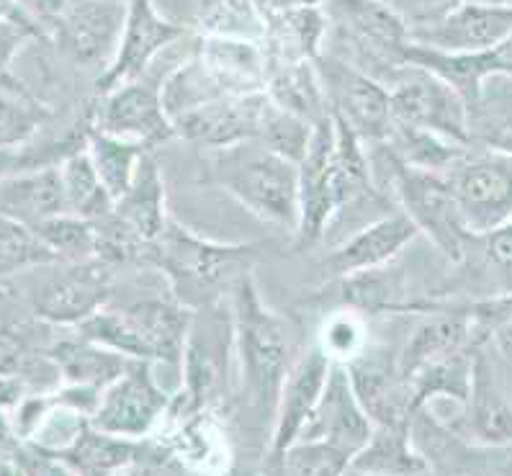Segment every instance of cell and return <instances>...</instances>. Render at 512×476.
I'll use <instances>...</instances> for the list:
<instances>
[{
  "mask_svg": "<svg viewBox=\"0 0 512 476\" xmlns=\"http://www.w3.org/2000/svg\"><path fill=\"white\" fill-rule=\"evenodd\" d=\"M19 6L37 24V29L42 31V39H47L49 26L55 24L62 13H65V8L70 6V0H19Z\"/></svg>",
  "mask_w": 512,
  "mask_h": 476,
  "instance_id": "51",
  "label": "cell"
},
{
  "mask_svg": "<svg viewBox=\"0 0 512 476\" xmlns=\"http://www.w3.org/2000/svg\"><path fill=\"white\" fill-rule=\"evenodd\" d=\"M479 242L484 245L489 266L500 276L502 291H512V217L479 237Z\"/></svg>",
  "mask_w": 512,
  "mask_h": 476,
  "instance_id": "47",
  "label": "cell"
},
{
  "mask_svg": "<svg viewBox=\"0 0 512 476\" xmlns=\"http://www.w3.org/2000/svg\"><path fill=\"white\" fill-rule=\"evenodd\" d=\"M60 170L70 214L96 222V219L114 211V196L109 193L101 175H98L88 150H80L67 157V160H62Z\"/></svg>",
  "mask_w": 512,
  "mask_h": 476,
  "instance_id": "38",
  "label": "cell"
},
{
  "mask_svg": "<svg viewBox=\"0 0 512 476\" xmlns=\"http://www.w3.org/2000/svg\"><path fill=\"white\" fill-rule=\"evenodd\" d=\"M266 93L281 109L309 121V124H320L322 119L332 116L330 98H327L314 60L271 67Z\"/></svg>",
  "mask_w": 512,
  "mask_h": 476,
  "instance_id": "34",
  "label": "cell"
},
{
  "mask_svg": "<svg viewBox=\"0 0 512 476\" xmlns=\"http://www.w3.org/2000/svg\"><path fill=\"white\" fill-rule=\"evenodd\" d=\"M386 3L397 8L407 24L420 26L430 24V21H438L440 16H446L448 11L461 6L464 0H386Z\"/></svg>",
  "mask_w": 512,
  "mask_h": 476,
  "instance_id": "48",
  "label": "cell"
},
{
  "mask_svg": "<svg viewBox=\"0 0 512 476\" xmlns=\"http://www.w3.org/2000/svg\"><path fill=\"white\" fill-rule=\"evenodd\" d=\"M170 394L157 386L150 361H137L101 392L98 407L88 420L121 438H147L170 407Z\"/></svg>",
  "mask_w": 512,
  "mask_h": 476,
  "instance_id": "14",
  "label": "cell"
},
{
  "mask_svg": "<svg viewBox=\"0 0 512 476\" xmlns=\"http://www.w3.org/2000/svg\"><path fill=\"white\" fill-rule=\"evenodd\" d=\"M266 29L260 44L266 49L268 65H289V62H312L322 55L327 39V13L320 6L281 8L263 13Z\"/></svg>",
  "mask_w": 512,
  "mask_h": 476,
  "instance_id": "27",
  "label": "cell"
},
{
  "mask_svg": "<svg viewBox=\"0 0 512 476\" xmlns=\"http://www.w3.org/2000/svg\"><path fill=\"white\" fill-rule=\"evenodd\" d=\"M386 152L397 157L399 163L412 165V168L433 170V173H448L456 163H461L469 150V145L453 142V139L435 134L430 129L410 127L394 121V129L386 142H381Z\"/></svg>",
  "mask_w": 512,
  "mask_h": 476,
  "instance_id": "35",
  "label": "cell"
},
{
  "mask_svg": "<svg viewBox=\"0 0 512 476\" xmlns=\"http://www.w3.org/2000/svg\"><path fill=\"white\" fill-rule=\"evenodd\" d=\"M489 340L474 345L471 384L464 402L466 438L482 448L512 446V402L502 389Z\"/></svg>",
  "mask_w": 512,
  "mask_h": 476,
  "instance_id": "21",
  "label": "cell"
},
{
  "mask_svg": "<svg viewBox=\"0 0 512 476\" xmlns=\"http://www.w3.org/2000/svg\"><path fill=\"white\" fill-rule=\"evenodd\" d=\"M271 103L266 91L232 93L178 116L173 127L181 139L204 145L206 150H219L247 139H258Z\"/></svg>",
  "mask_w": 512,
  "mask_h": 476,
  "instance_id": "20",
  "label": "cell"
},
{
  "mask_svg": "<svg viewBox=\"0 0 512 476\" xmlns=\"http://www.w3.org/2000/svg\"><path fill=\"white\" fill-rule=\"evenodd\" d=\"M469 137L487 150L512 155V103H489L482 96L469 109Z\"/></svg>",
  "mask_w": 512,
  "mask_h": 476,
  "instance_id": "45",
  "label": "cell"
},
{
  "mask_svg": "<svg viewBox=\"0 0 512 476\" xmlns=\"http://www.w3.org/2000/svg\"><path fill=\"white\" fill-rule=\"evenodd\" d=\"M332 358L327 356L320 343L309 345L302 356L291 363L281 392H278L276 415H273V430L268 438L266 471L273 474L278 466V458L284 456L286 448L299 438L307 420L312 417L314 407L320 402L322 389H325L327 374H330Z\"/></svg>",
  "mask_w": 512,
  "mask_h": 476,
  "instance_id": "17",
  "label": "cell"
},
{
  "mask_svg": "<svg viewBox=\"0 0 512 476\" xmlns=\"http://www.w3.org/2000/svg\"><path fill=\"white\" fill-rule=\"evenodd\" d=\"M260 250V242L222 245L206 240L170 217L157 240L150 242L145 266L165 273L170 291L191 307V299L209 302L211 294L219 296L222 289L232 291V286L258 263Z\"/></svg>",
  "mask_w": 512,
  "mask_h": 476,
  "instance_id": "4",
  "label": "cell"
},
{
  "mask_svg": "<svg viewBox=\"0 0 512 476\" xmlns=\"http://www.w3.org/2000/svg\"><path fill=\"white\" fill-rule=\"evenodd\" d=\"M11 294V289H8V284H6V278H0V304L6 302V296Z\"/></svg>",
  "mask_w": 512,
  "mask_h": 476,
  "instance_id": "56",
  "label": "cell"
},
{
  "mask_svg": "<svg viewBox=\"0 0 512 476\" xmlns=\"http://www.w3.org/2000/svg\"><path fill=\"white\" fill-rule=\"evenodd\" d=\"M129 0H70L47 39L78 67L109 65L127 24Z\"/></svg>",
  "mask_w": 512,
  "mask_h": 476,
  "instance_id": "12",
  "label": "cell"
},
{
  "mask_svg": "<svg viewBox=\"0 0 512 476\" xmlns=\"http://www.w3.org/2000/svg\"><path fill=\"white\" fill-rule=\"evenodd\" d=\"M312 132L314 124L289 114V111L281 109L278 103H271L266 121H263V127H260L258 142L271 147L278 155L289 157L294 163H302V157L307 155L309 150V142H312Z\"/></svg>",
  "mask_w": 512,
  "mask_h": 476,
  "instance_id": "43",
  "label": "cell"
},
{
  "mask_svg": "<svg viewBox=\"0 0 512 476\" xmlns=\"http://www.w3.org/2000/svg\"><path fill=\"white\" fill-rule=\"evenodd\" d=\"M67 199L60 165L13 170L0 181V214L37 227L39 222L65 214Z\"/></svg>",
  "mask_w": 512,
  "mask_h": 476,
  "instance_id": "28",
  "label": "cell"
},
{
  "mask_svg": "<svg viewBox=\"0 0 512 476\" xmlns=\"http://www.w3.org/2000/svg\"><path fill=\"white\" fill-rule=\"evenodd\" d=\"M325 294L332 296L330 302H338V307L356 309L363 317L368 314H425L440 307L428 299H412L404 273L392 268V263L343 278H330Z\"/></svg>",
  "mask_w": 512,
  "mask_h": 476,
  "instance_id": "24",
  "label": "cell"
},
{
  "mask_svg": "<svg viewBox=\"0 0 512 476\" xmlns=\"http://www.w3.org/2000/svg\"><path fill=\"white\" fill-rule=\"evenodd\" d=\"M206 178L250 214L294 235L299 227V163L258 139L209 150Z\"/></svg>",
  "mask_w": 512,
  "mask_h": 476,
  "instance_id": "3",
  "label": "cell"
},
{
  "mask_svg": "<svg viewBox=\"0 0 512 476\" xmlns=\"http://www.w3.org/2000/svg\"><path fill=\"white\" fill-rule=\"evenodd\" d=\"M152 438L163 443L183 471H219L229 464V446L222 415L209 410H186L170 399V407Z\"/></svg>",
  "mask_w": 512,
  "mask_h": 476,
  "instance_id": "22",
  "label": "cell"
},
{
  "mask_svg": "<svg viewBox=\"0 0 512 476\" xmlns=\"http://www.w3.org/2000/svg\"><path fill=\"white\" fill-rule=\"evenodd\" d=\"M31 229L60 258V263H83V260L96 258V222L91 219L65 211V214L44 219Z\"/></svg>",
  "mask_w": 512,
  "mask_h": 476,
  "instance_id": "40",
  "label": "cell"
},
{
  "mask_svg": "<svg viewBox=\"0 0 512 476\" xmlns=\"http://www.w3.org/2000/svg\"><path fill=\"white\" fill-rule=\"evenodd\" d=\"M320 345L325 348L332 363H350L363 353L368 345L366 332V317L356 309L340 307L338 312H332L327 317L325 327H322Z\"/></svg>",
  "mask_w": 512,
  "mask_h": 476,
  "instance_id": "44",
  "label": "cell"
},
{
  "mask_svg": "<svg viewBox=\"0 0 512 476\" xmlns=\"http://www.w3.org/2000/svg\"><path fill=\"white\" fill-rule=\"evenodd\" d=\"M446 178L471 235H487L512 217V155H466L448 170Z\"/></svg>",
  "mask_w": 512,
  "mask_h": 476,
  "instance_id": "11",
  "label": "cell"
},
{
  "mask_svg": "<svg viewBox=\"0 0 512 476\" xmlns=\"http://www.w3.org/2000/svg\"><path fill=\"white\" fill-rule=\"evenodd\" d=\"M353 461L348 451L330 443V440H294L278 458V466L273 474L289 476H340L348 474V466Z\"/></svg>",
  "mask_w": 512,
  "mask_h": 476,
  "instance_id": "42",
  "label": "cell"
},
{
  "mask_svg": "<svg viewBox=\"0 0 512 476\" xmlns=\"http://www.w3.org/2000/svg\"><path fill=\"white\" fill-rule=\"evenodd\" d=\"M0 19L19 21V24L34 26V29H37V24H34V21H31L29 16L24 13V8L19 6V0H0ZM39 34H42V31H39Z\"/></svg>",
  "mask_w": 512,
  "mask_h": 476,
  "instance_id": "53",
  "label": "cell"
},
{
  "mask_svg": "<svg viewBox=\"0 0 512 476\" xmlns=\"http://www.w3.org/2000/svg\"><path fill=\"white\" fill-rule=\"evenodd\" d=\"M193 55L204 62L227 93L266 91L271 65L258 39L199 37Z\"/></svg>",
  "mask_w": 512,
  "mask_h": 476,
  "instance_id": "29",
  "label": "cell"
},
{
  "mask_svg": "<svg viewBox=\"0 0 512 476\" xmlns=\"http://www.w3.org/2000/svg\"><path fill=\"white\" fill-rule=\"evenodd\" d=\"M376 150H379L376 168L389 175L397 204L415 222L420 235L428 237L451 263H464L469 248L476 242V235H471L458 214L456 196H453L446 173L399 163L397 157L389 155L381 145H376Z\"/></svg>",
  "mask_w": 512,
  "mask_h": 476,
  "instance_id": "7",
  "label": "cell"
},
{
  "mask_svg": "<svg viewBox=\"0 0 512 476\" xmlns=\"http://www.w3.org/2000/svg\"><path fill=\"white\" fill-rule=\"evenodd\" d=\"M417 235H420V229L415 227V222H412L404 211H399V214L392 211V214H386V217L376 219V222L358 229L356 235H350L340 248L332 250V253L322 260L325 276L343 278L350 276V273L386 266V263H392Z\"/></svg>",
  "mask_w": 512,
  "mask_h": 476,
  "instance_id": "26",
  "label": "cell"
},
{
  "mask_svg": "<svg viewBox=\"0 0 512 476\" xmlns=\"http://www.w3.org/2000/svg\"><path fill=\"white\" fill-rule=\"evenodd\" d=\"M193 309L170 296H147L127 307H103L78 325V335L150 363L183 361Z\"/></svg>",
  "mask_w": 512,
  "mask_h": 476,
  "instance_id": "5",
  "label": "cell"
},
{
  "mask_svg": "<svg viewBox=\"0 0 512 476\" xmlns=\"http://www.w3.org/2000/svg\"><path fill=\"white\" fill-rule=\"evenodd\" d=\"M29 363V350L21 343L19 335L8 332L6 327H0V374L16 379V376H21L29 368Z\"/></svg>",
  "mask_w": 512,
  "mask_h": 476,
  "instance_id": "50",
  "label": "cell"
},
{
  "mask_svg": "<svg viewBox=\"0 0 512 476\" xmlns=\"http://www.w3.org/2000/svg\"><path fill=\"white\" fill-rule=\"evenodd\" d=\"M91 119L93 127L101 132L132 139L150 150L178 137L173 119L165 111L163 83L147 73L137 80L121 83L106 96H98Z\"/></svg>",
  "mask_w": 512,
  "mask_h": 476,
  "instance_id": "13",
  "label": "cell"
},
{
  "mask_svg": "<svg viewBox=\"0 0 512 476\" xmlns=\"http://www.w3.org/2000/svg\"><path fill=\"white\" fill-rule=\"evenodd\" d=\"M366 201H381L371 157L340 116H327L314 124L309 150L299 163V227L291 235V250H312L338 214Z\"/></svg>",
  "mask_w": 512,
  "mask_h": 476,
  "instance_id": "1",
  "label": "cell"
},
{
  "mask_svg": "<svg viewBox=\"0 0 512 476\" xmlns=\"http://www.w3.org/2000/svg\"><path fill=\"white\" fill-rule=\"evenodd\" d=\"M235 356V330L229 299L219 296L206 309L193 312L183 350V389L173 402L186 410H209L224 415L229 407V358Z\"/></svg>",
  "mask_w": 512,
  "mask_h": 476,
  "instance_id": "8",
  "label": "cell"
},
{
  "mask_svg": "<svg viewBox=\"0 0 512 476\" xmlns=\"http://www.w3.org/2000/svg\"><path fill=\"white\" fill-rule=\"evenodd\" d=\"M348 474L415 476L433 474V466L412 440V422H399V425H374V435L353 456Z\"/></svg>",
  "mask_w": 512,
  "mask_h": 476,
  "instance_id": "31",
  "label": "cell"
},
{
  "mask_svg": "<svg viewBox=\"0 0 512 476\" xmlns=\"http://www.w3.org/2000/svg\"><path fill=\"white\" fill-rule=\"evenodd\" d=\"M422 320L417 322L415 330L410 332L407 343L397 353L399 371L407 379L417 374L420 368L438 363L443 358L461 353L466 348H474L482 338L476 332L474 320L469 314V304H458V307H438L433 312L420 314Z\"/></svg>",
  "mask_w": 512,
  "mask_h": 476,
  "instance_id": "25",
  "label": "cell"
},
{
  "mask_svg": "<svg viewBox=\"0 0 512 476\" xmlns=\"http://www.w3.org/2000/svg\"><path fill=\"white\" fill-rule=\"evenodd\" d=\"M19 155L21 150H0V181L13 170H19Z\"/></svg>",
  "mask_w": 512,
  "mask_h": 476,
  "instance_id": "55",
  "label": "cell"
},
{
  "mask_svg": "<svg viewBox=\"0 0 512 476\" xmlns=\"http://www.w3.org/2000/svg\"><path fill=\"white\" fill-rule=\"evenodd\" d=\"M55 263H60V258L39 240L34 229L0 214V278Z\"/></svg>",
  "mask_w": 512,
  "mask_h": 476,
  "instance_id": "41",
  "label": "cell"
},
{
  "mask_svg": "<svg viewBox=\"0 0 512 476\" xmlns=\"http://www.w3.org/2000/svg\"><path fill=\"white\" fill-rule=\"evenodd\" d=\"M263 13L281 11V8H304V6H320L322 0H255Z\"/></svg>",
  "mask_w": 512,
  "mask_h": 476,
  "instance_id": "54",
  "label": "cell"
},
{
  "mask_svg": "<svg viewBox=\"0 0 512 476\" xmlns=\"http://www.w3.org/2000/svg\"><path fill=\"white\" fill-rule=\"evenodd\" d=\"M325 13L335 34V57L384 85L407 65L410 24L386 0H332Z\"/></svg>",
  "mask_w": 512,
  "mask_h": 476,
  "instance_id": "6",
  "label": "cell"
},
{
  "mask_svg": "<svg viewBox=\"0 0 512 476\" xmlns=\"http://www.w3.org/2000/svg\"><path fill=\"white\" fill-rule=\"evenodd\" d=\"M386 88L392 93L394 121L471 145L469 106L456 88L433 70L407 62Z\"/></svg>",
  "mask_w": 512,
  "mask_h": 476,
  "instance_id": "10",
  "label": "cell"
},
{
  "mask_svg": "<svg viewBox=\"0 0 512 476\" xmlns=\"http://www.w3.org/2000/svg\"><path fill=\"white\" fill-rule=\"evenodd\" d=\"M31 39H42L34 26L19 24V21L0 19V75L11 70V62L16 60V55L21 52L26 42Z\"/></svg>",
  "mask_w": 512,
  "mask_h": 476,
  "instance_id": "49",
  "label": "cell"
},
{
  "mask_svg": "<svg viewBox=\"0 0 512 476\" xmlns=\"http://www.w3.org/2000/svg\"><path fill=\"white\" fill-rule=\"evenodd\" d=\"M132 361L134 358L124 356L119 350L83 338V335L60 340L49 348V363L65 379V384L88 386L96 392H103L106 386L114 384L132 366Z\"/></svg>",
  "mask_w": 512,
  "mask_h": 476,
  "instance_id": "30",
  "label": "cell"
},
{
  "mask_svg": "<svg viewBox=\"0 0 512 476\" xmlns=\"http://www.w3.org/2000/svg\"><path fill=\"white\" fill-rule=\"evenodd\" d=\"M348 366L350 384L374 425L412 422L415 397L410 379L399 371L397 350L389 345H366Z\"/></svg>",
  "mask_w": 512,
  "mask_h": 476,
  "instance_id": "19",
  "label": "cell"
},
{
  "mask_svg": "<svg viewBox=\"0 0 512 476\" xmlns=\"http://www.w3.org/2000/svg\"><path fill=\"white\" fill-rule=\"evenodd\" d=\"M191 24L201 37L258 39L266 19L255 0H196Z\"/></svg>",
  "mask_w": 512,
  "mask_h": 476,
  "instance_id": "37",
  "label": "cell"
},
{
  "mask_svg": "<svg viewBox=\"0 0 512 476\" xmlns=\"http://www.w3.org/2000/svg\"><path fill=\"white\" fill-rule=\"evenodd\" d=\"M371 435H374V422L366 415L356 392H353L348 366L332 363L320 402L314 407L312 417L307 420L299 438L330 440L343 451H348L350 456H356Z\"/></svg>",
  "mask_w": 512,
  "mask_h": 476,
  "instance_id": "23",
  "label": "cell"
},
{
  "mask_svg": "<svg viewBox=\"0 0 512 476\" xmlns=\"http://www.w3.org/2000/svg\"><path fill=\"white\" fill-rule=\"evenodd\" d=\"M325 93L330 98L332 114L358 134L363 145H381L394 129L392 93L374 75L363 73L350 62L322 52L317 60Z\"/></svg>",
  "mask_w": 512,
  "mask_h": 476,
  "instance_id": "9",
  "label": "cell"
},
{
  "mask_svg": "<svg viewBox=\"0 0 512 476\" xmlns=\"http://www.w3.org/2000/svg\"><path fill=\"white\" fill-rule=\"evenodd\" d=\"M47 119V106L19 78H13L11 70L0 75V150H19L34 139Z\"/></svg>",
  "mask_w": 512,
  "mask_h": 476,
  "instance_id": "36",
  "label": "cell"
},
{
  "mask_svg": "<svg viewBox=\"0 0 512 476\" xmlns=\"http://www.w3.org/2000/svg\"><path fill=\"white\" fill-rule=\"evenodd\" d=\"M232 330H235V358L240 368L237 404L258 420L271 425L276 415L278 392L291 368V343L281 314L273 312L260 294L253 273L232 286Z\"/></svg>",
  "mask_w": 512,
  "mask_h": 476,
  "instance_id": "2",
  "label": "cell"
},
{
  "mask_svg": "<svg viewBox=\"0 0 512 476\" xmlns=\"http://www.w3.org/2000/svg\"><path fill=\"white\" fill-rule=\"evenodd\" d=\"M476 332L502 353H512V291L469 302Z\"/></svg>",
  "mask_w": 512,
  "mask_h": 476,
  "instance_id": "46",
  "label": "cell"
},
{
  "mask_svg": "<svg viewBox=\"0 0 512 476\" xmlns=\"http://www.w3.org/2000/svg\"><path fill=\"white\" fill-rule=\"evenodd\" d=\"M114 214L129 224L145 242L157 240L168 224V201H165L163 170L147 152L137 165L132 183L114 201Z\"/></svg>",
  "mask_w": 512,
  "mask_h": 476,
  "instance_id": "33",
  "label": "cell"
},
{
  "mask_svg": "<svg viewBox=\"0 0 512 476\" xmlns=\"http://www.w3.org/2000/svg\"><path fill=\"white\" fill-rule=\"evenodd\" d=\"M512 37V3L464 0L430 24L410 26V39L440 52H484Z\"/></svg>",
  "mask_w": 512,
  "mask_h": 476,
  "instance_id": "18",
  "label": "cell"
},
{
  "mask_svg": "<svg viewBox=\"0 0 512 476\" xmlns=\"http://www.w3.org/2000/svg\"><path fill=\"white\" fill-rule=\"evenodd\" d=\"M62 266L65 268L60 273L37 286L31 296V307L42 320L78 327L109 304L114 266L98 258L83 263H62Z\"/></svg>",
  "mask_w": 512,
  "mask_h": 476,
  "instance_id": "16",
  "label": "cell"
},
{
  "mask_svg": "<svg viewBox=\"0 0 512 476\" xmlns=\"http://www.w3.org/2000/svg\"><path fill=\"white\" fill-rule=\"evenodd\" d=\"M85 150H88L98 175H101L103 183H106V188H109V193L116 201L121 193L129 188L134 173H137L139 160L150 152V147L91 127V134H88V147H85Z\"/></svg>",
  "mask_w": 512,
  "mask_h": 476,
  "instance_id": "39",
  "label": "cell"
},
{
  "mask_svg": "<svg viewBox=\"0 0 512 476\" xmlns=\"http://www.w3.org/2000/svg\"><path fill=\"white\" fill-rule=\"evenodd\" d=\"M186 31V26L178 21L165 19L152 0H129L127 24L121 31L119 47L96 80L98 96H106L121 83L142 78L150 70L152 60L165 47L186 37Z\"/></svg>",
  "mask_w": 512,
  "mask_h": 476,
  "instance_id": "15",
  "label": "cell"
},
{
  "mask_svg": "<svg viewBox=\"0 0 512 476\" xmlns=\"http://www.w3.org/2000/svg\"><path fill=\"white\" fill-rule=\"evenodd\" d=\"M49 453L73 474H116V471H132L137 440L106 433L85 417L75 438L60 451Z\"/></svg>",
  "mask_w": 512,
  "mask_h": 476,
  "instance_id": "32",
  "label": "cell"
},
{
  "mask_svg": "<svg viewBox=\"0 0 512 476\" xmlns=\"http://www.w3.org/2000/svg\"><path fill=\"white\" fill-rule=\"evenodd\" d=\"M21 392H24L21 381L0 374V407H13L21 399Z\"/></svg>",
  "mask_w": 512,
  "mask_h": 476,
  "instance_id": "52",
  "label": "cell"
}]
</instances>
